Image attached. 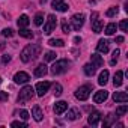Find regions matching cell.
Segmentation results:
<instances>
[{"instance_id": "cell-1", "label": "cell", "mask_w": 128, "mask_h": 128, "mask_svg": "<svg viewBox=\"0 0 128 128\" xmlns=\"http://www.w3.org/2000/svg\"><path fill=\"white\" fill-rule=\"evenodd\" d=\"M39 53H41V47L39 45H27L23 51H21V60L24 62V63H27V62H30V60H35L38 56H39Z\"/></svg>"}, {"instance_id": "cell-2", "label": "cell", "mask_w": 128, "mask_h": 128, "mask_svg": "<svg viewBox=\"0 0 128 128\" xmlns=\"http://www.w3.org/2000/svg\"><path fill=\"white\" fill-rule=\"evenodd\" d=\"M68 70H70V62L65 60V59H62V60H57L54 65L51 66L50 72L53 76H60V74H65Z\"/></svg>"}, {"instance_id": "cell-3", "label": "cell", "mask_w": 128, "mask_h": 128, "mask_svg": "<svg viewBox=\"0 0 128 128\" xmlns=\"http://www.w3.org/2000/svg\"><path fill=\"white\" fill-rule=\"evenodd\" d=\"M33 88L32 86H24L21 90H20V95H18V102L23 104V102H27L33 98Z\"/></svg>"}, {"instance_id": "cell-4", "label": "cell", "mask_w": 128, "mask_h": 128, "mask_svg": "<svg viewBox=\"0 0 128 128\" xmlns=\"http://www.w3.org/2000/svg\"><path fill=\"white\" fill-rule=\"evenodd\" d=\"M56 26H57V18H56V15L50 14L47 17V23L44 24V35H50L51 32H54Z\"/></svg>"}, {"instance_id": "cell-5", "label": "cell", "mask_w": 128, "mask_h": 128, "mask_svg": "<svg viewBox=\"0 0 128 128\" xmlns=\"http://www.w3.org/2000/svg\"><path fill=\"white\" fill-rule=\"evenodd\" d=\"M90 92H92V88H90V86H82V88L77 89L76 98L80 100V101H86V100L90 96Z\"/></svg>"}, {"instance_id": "cell-6", "label": "cell", "mask_w": 128, "mask_h": 128, "mask_svg": "<svg viewBox=\"0 0 128 128\" xmlns=\"http://www.w3.org/2000/svg\"><path fill=\"white\" fill-rule=\"evenodd\" d=\"M71 23H72L74 30H80L83 27V24H84V14H76V15H72Z\"/></svg>"}, {"instance_id": "cell-7", "label": "cell", "mask_w": 128, "mask_h": 128, "mask_svg": "<svg viewBox=\"0 0 128 128\" xmlns=\"http://www.w3.org/2000/svg\"><path fill=\"white\" fill-rule=\"evenodd\" d=\"M51 8L59 11V12H66L70 9V6L65 3V0H53V2H51Z\"/></svg>"}, {"instance_id": "cell-8", "label": "cell", "mask_w": 128, "mask_h": 128, "mask_svg": "<svg viewBox=\"0 0 128 128\" xmlns=\"http://www.w3.org/2000/svg\"><path fill=\"white\" fill-rule=\"evenodd\" d=\"M29 80H30V76H29L27 72H24V71H20V72H17V74L14 76V82H15L17 84H26Z\"/></svg>"}, {"instance_id": "cell-9", "label": "cell", "mask_w": 128, "mask_h": 128, "mask_svg": "<svg viewBox=\"0 0 128 128\" xmlns=\"http://www.w3.org/2000/svg\"><path fill=\"white\" fill-rule=\"evenodd\" d=\"M50 88H51V83H48V82H39L36 84V94H38V96H44L48 92Z\"/></svg>"}, {"instance_id": "cell-10", "label": "cell", "mask_w": 128, "mask_h": 128, "mask_svg": "<svg viewBox=\"0 0 128 128\" xmlns=\"http://www.w3.org/2000/svg\"><path fill=\"white\" fill-rule=\"evenodd\" d=\"M54 113L56 114H62V113H65L66 110H68V102L66 101H59V102H56L54 104Z\"/></svg>"}, {"instance_id": "cell-11", "label": "cell", "mask_w": 128, "mask_h": 128, "mask_svg": "<svg viewBox=\"0 0 128 128\" xmlns=\"http://www.w3.org/2000/svg\"><path fill=\"white\" fill-rule=\"evenodd\" d=\"M107 98H108V94H107V90H98V92L94 95V101H95L96 104H100V102H104Z\"/></svg>"}, {"instance_id": "cell-12", "label": "cell", "mask_w": 128, "mask_h": 128, "mask_svg": "<svg viewBox=\"0 0 128 128\" xmlns=\"http://www.w3.org/2000/svg\"><path fill=\"white\" fill-rule=\"evenodd\" d=\"M96 50L100 51V53H108V50H110V44H108V41H106V39H101L100 42H98V45H96Z\"/></svg>"}, {"instance_id": "cell-13", "label": "cell", "mask_w": 128, "mask_h": 128, "mask_svg": "<svg viewBox=\"0 0 128 128\" xmlns=\"http://www.w3.org/2000/svg\"><path fill=\"white\" fill-rule=\"evenodd\" d=\"M90 62H92V65H94L95 68H101V66L104 65L102 57L98 56V54H92V56H90Z\"/></svg>"}, {"instance_id": "cell-14", "label": "cell", "mask_w": 128, "mask_h": 128, "mask_svg": "<svg viewBox=\"0 0 128 128\" xmlns=\"http://www.w3.org/2000/svg\"><path fill=\"white\" fill-rule=\"evenodd\" d=\"M113 100H114V102H126L128 101V95L125 92H114L113 94Z\"/></svg>"}, {"instance_id": "cell-15", "label": "cell", "mask_w": 128, "mask_h": 128, "mask_svg": "<svg viewBox=\"0 0 128 128\" xmlns=\"http://www.w3.org/2000/svg\"><path fill=\"white\" fill-rule=\"evenodd\" d=\"M101 118H102V114H101L100 112H95V113H92V114L88 118V122H89L90 125H98V122L101 120Z\"/></svg>"}, {"instance_id": "cell-16", "label": "cell", "mask_w": 128, "mask_h": 128, "mask_svg": "<svg viewBox=\"0 0 128 128\" xmlns=\"http://www.w3.org/2000/svg\"><path fill=\"white\" fill-rule=\"evenodd\" d=\"M47 72H48V70H47V65H45V63H41V65H38V66L35 68V76H36V77H44Z\"/></svg>"}, {"instance_id": "cell-17", "label": "cell", "mask_w": 128, "mask_h": 128, "mask_svg": "<svg viewBox=\"0 0 128 128\" xmlns=\"http://www.w3.org/2000/svg\"><path fill=\"white\" fill-rule=\"evenodd\" d=\"M32 116L35 118V120H36V122H41V120H42L44 114H42V110H41V107H39V106H35V107H33V110H32Z\"/></svg>"}, {"instance_id": "cell-18", "label": "cell", "mask_w": 128, "mask_h": 128, "mask_svg": "<svg viewBox=\"0 0 128 128\" xmlns=\"http://www.w3.org/2000/svg\"><path fill=\"white\" fill-rule=\"evenodd\" d=\"M122 83H124V72H122V71H116V74H114V77H113V84H114L116 88H119Z\"/></svg>"}, {"instance_id": "cell-19", "label": "cell", "mask_w": 128, "mask_h": 128, "mask_svg": "<svg viewBox=\"0 0 128 128\" xmlns=\"http://www.w3.org/2000/svg\"><path fill=\"white\" fill-rule=\"evenodd\" d=\"M92 30H94L95 33H101V30H102V21L94 18V20H92Z\"/></svg>"}, {"instance_id": "cell-20", "label": "cell", "mask_w": 128, "mask_h": 128, "mask_svg": "<svg viewBox=\"0 0 128 128\" xmlns=\"http://www.w3.org/2000/svg\"><path fill=\"white\" fill-rule=\"evenodd\" d=\"M108 76H110V74H108V71H107V70H104V71L100 74L98 83H100L101 86H106V84H107V82H108Z\"/></svg>"}, {"instance_id": "cell-21", "label": "cell", "mask_w": 128, "mask_h": 128, "mask_svg": "<svg viewBox=\"0 0 128 128\" xmlns=\"http://www.w3.org/2000/svg\"><path fill=\"white\" fill-rule=\"evenodd\" d=\"M66 118H68L70 120H77V119L80 118V110H78V108H76V107H74V108H71V110L68 112V116H66Z\"/></svg>"}, {"instance_id": "cell-22", "label": "cell", "mask_w": 128, "mask_h": 128, "mask_svg": "<svg viewBox=\"0 0 128 128\" xmlns=\"http://www.w3.org/2000/svg\"><path fill=\"white\" fill-rule=\"evenodd\" d=\"M29 23H30V20H29V17H27L26 14L18 18V27H20V29H21V27H27Z\"/></svg>"}, {"instance_id": "cell-23", "label": "cell", "mask_w": 128, "mask_h": 128, "mask_svg": "<svg viewBox=\"0 0 128 128\" xmlns=\"http://www.w3.org/2000/svg\"><path fill=\"white\" fill-rule=\"evenodd\" d=\"M83 70H84V74H86L88 77H92V76L95 74V71H96V70H95V66L92 65V63H88V65H84V68H83Z\"/></svg>"}, {"instance_id": "cell-24", "label": "cell", "mask_w": 128, "mask_h": 128, "mask_svg": "<svg viewBox=\"0 0 128 128\" xmlns=\"http://www.w3.org/2000/svg\"><path fill=\"white\" fill-rule=\"evenodd\" d=\"M116 30H118V26H116L114 23H110V24L106 27V35L112 36V35H114V33H116Z\"/></svg>"}, {"instance_id": "cell-25", "label": "cell", "mask_w": 128, "mask_h": 128, "mask_svg": "<svg viewBox=\"0 0 128 128\" xmlns=\"http://www.w3.org/2000/svg\"><path fill=\"white\" fill-rule=\"evenodd\" d=\"M18 33H20V36H21V38H27V39H30V38H33V33H32L30 30H27L26 27H21Z\"/></svg>"}, {"instance_id": "cell-26", "label": "cell", "mask_w": 128, "mask_h": 128, "mask_svg": "<svg viewBox=\"0 0 128 128\" xmlns=\"http://www.w3.org/2000/svg\"><path fill=\"white\" fill-rule=\"evenodd\" d=\"M35 26H42V23H44V14L42 12H38L36 15H35Z\"/></svg>"}, {"instance_id": "cell-27", "label": "cell", "mask_w": 128, "mask_h": 128, "mask_svg": "<svg viewBox=\"0 0 128 128\" xmlns=\"http://www.w3.org/2000/svg\"><path fill=\"white\" fill-rule=\"evenodd\" d=\"M56 57H57V54L54 51H47L45 56H44V60L45 62H51V60H56Z\"/></svg>"}, {"instance_id": "cell-28", "label": "cell", "mask_w": 128, "mask_h": 128, "mask_svg": "<svg viewBox=\"0 0 128 128\" xmlns=\"http://www.w3.org/2000/svg\"><path fill=\"white\" fill-rule=\"evenodd\" d=\"M48 45H51V47H63V45H65V42H63L62 39H50L48 41Z\"/></svg>"}, {"instance_id": "cell-29", "label": "cell", "mask_w": 128, "mask_h": 128, "mask_svg": "<svg viewBox=\"0 0 128 128\" xmlns=\"http://www.w3.org/2000/svg\"><path fill=\"white\" fill-rule=\"evenodd\" d=\"M126 112H128V106H126V104H124V106H120V107H118V108H116V116H124Z\"/></svg>"}, {"instance_id": "cell-30", "label": "cell", "mask_w": 128, "mask_h": 128, "mask_svg": "<svg viewBox=\"0 0 128 128\" xmlns=\"http://www.w3.org/2000/svg\"><path fill=\"white\" fill-rule=\"evenodd\" d=\"M118 12H119L118 6H113V8H110V9L106 12V15H107V17H114V15H118Z\"/></svg>"}, {"instance_id": "cell-31", "label": "cell", "mask_w": 128, "mask_h": 128, "mask_svg": "<svg viewBox=\"0 0 128 128\" xmlns=\"http://www.w3.org/2000/svg\"><path fill=\"white\" fill-rule=\"evenodd\" d=\"M62 30H63V33H70L71 32V27H70V24L66 23V20H62Z\"/></svg>"}, {"instance_id": "cell-32", "label": "cell", "mask_w": 128, "mask_h": 128, "mask_svg": "<svg viewBox=\"0 0 128 128\" xmlns=\"http://www.w3.org/2000/svg\"><path fill=\"white\" fill-rule=\"evenodd\" d=\"M2 35H3L5 38H12V36L15 35V32H14L12 29H3V32H2Z\"/></svg>"}, {"instance_id": "cell-33", "label": "cell", "mask_w": 128, "mask_h": 128, "mask_svg": "<svg viewBox=\"0 0 128 128\" xmlns=\"http://www.w3.org/2000/svg\"><path fill=\"white\" fill-rule=\"evenodd\" d=\"M62 90H63V89H62V86H60L59 83L54 84V95H56V96H60V95H62Z\"/></svg>"}, {"instance_id": "cell-34", "label": "cell", "mask_w": 128, "mask_h": 128, "mask_svg": "<svg viewBox=\"0 0 128 128\" xmlns=\"http://www.w3.org/2000/svg\"><path fill=\"white\" fill-rule=\"evenodd\" d=\"M11 126H20V128H26V126H27V124H26V122H21V120H15V122H12V124H11Z\"/></svg>"}, {"instance_id": "cell-35", "label": "cell", "mask_w": 128, "mask_h": 128, "mask_svg": "<svg viewBox=\"0 0 128 128\" xmlns=\"http://www.w3.org/2000/svg\"><path fill=\"white\" fill-rule=\"evenodd\" d=\"M119 54H120V51H119V50H114V51H113V59H112V62H110L112 65H116V62H118V56H119Z\"/></svg>"}, {"instance_id": "cell-36", "label": "cell", "mask_w": 128, "mask_h": 128, "mask_svg": "<svg viewBox=\"0 0 128 128\" xmlns=\"http://www.w3.org/2000/svg\"><path fill=\"white\" fill-rule=\"evenodd\" d=\"M119 27H120L124 32H126V30H128V21H126V20H122L120 24H119Z\"/></svg>"}, {"instance_id": "cell-37", "label": "cell", "mask_w": 128, "mask_h": 128, "mask_svg": "<svg viewBox=\"0 0 128 128\" xmlns=\"http://www.w3.org/2000/svg\"><path fill=\"white\" fill-rule=\"evenodd\" d=\"M20 118H21V119H24V120H27L30 116H29V113H27L26 110H21V112H20Z\"/></svg>"}, {"instance_id": "cell-38", "label": "cell", "mask_w": 128, "mask_h": 128, "mask_svg": "<svg viewBox=\"0 0 128 128\" xmlns=\"http://www.w3.org/2000/svg\"><path fill=\"white\" fill-rule=\"evenodd\" d=\"M8 100V94L6 92H0V101H6Z\"/></svg>"}, {"instance_id": "cell-39", "label": "cell", "mask_w": 128, "mask_h": 128, "mask_svg": "<svg viewBox=\"0 0 128 128\" xmlns=\"http://www.w3.org/2000/svg\"><path fill=\"white\" fill-rule=\"evenodd\" d=\"M9 60H11V56H8V54H5V56L2 57V62H3V63H8Z\"/></svg>"}, {"instance_id": "cell-40", "label": "cell", "mask_w": 128, "mask_h": 128, "mask_svg": "<svg viewBox=\"0 0 128 128\" xmlns=\"http://www.w3.org/2000/svg\"><path fill=\"white\" fill-rule=\"evenodd\" d=\"M116 42H124V36H116Z\"/></svg>"}, {"instance_id": "cell-41", "label": "cell", "mask_w": 128, "mask_h": 128, "mask_svg": "<svg viewBox=\"0 0 128 128\" xmlns=\"http://www.w3.org/2000/svg\"><path fill=\"white\" fill-rule=\"evenodd\" d=\"M74 42H76V44H78V42H82V38H78V36H76V38H74Z\"/></svg>"}, {"instance_id": "cell-42", "label": "cell", "mask_w": 128, "mask_h": 128, "mask_svg": "<svg viewBox=\"0 0 128 128\" xmlns=\"http://www.w3.org/2000/svg\"><path fill=\"white\" fill-rule=\"evenodd\" d=\"M0 83H2V77H0Z\"/></svg>"}]
</instances>
